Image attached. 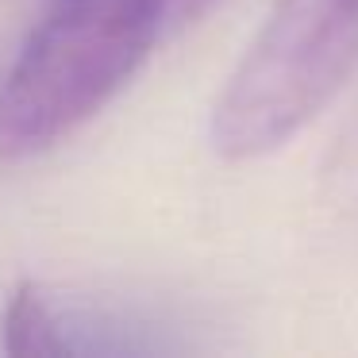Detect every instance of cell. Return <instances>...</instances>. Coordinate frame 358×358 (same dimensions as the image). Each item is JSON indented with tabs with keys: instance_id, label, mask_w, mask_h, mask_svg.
Returning <instances> with one entry per match:
<instances>
[{
	"instance_id": "obj_1",
	"label": "cell",
	"mask_w": 358,
	"mask_h": 358,
	"mask_svg": "<svg viewBox=\"0 0 358 358\" xmlns=\"http://www.w3.org/2000/svg\"><path fill=\"white\" fill-rule=\"evenodd\" d=\"M208 0H50L0 78V158L85 127Z\"/></svg>"
},
{
	"instance_id": "obj_2",
	"label": "cell",
	"mask_w": 358,
	"mask_h": 358,
	"mask_svg": "<svg viewBox=\"0 0 358 358\" xmlns=\"http://www.w3.org/2000/svg\"><path fill=\"white\" fill-rule=\"evenodd\" d=\"M358 73V0H273L212 112V147L262 158L312 124Z\"/></svg>"
},
{
	"instance_id": "obj_3",
	"label": "cell",
	"mask_w": 358,
	"mask_h": 358,
	"mask_svg": "<svg viewBox=\"0 0 358 358\" xmlns=\"http://www.w3.org/2000/svg\"><path fill=\"white\" fill-rule=\"evenodd\" d=\"M4 350L8 355H70L58 316L35 285H20L4 312Z\"/></svg>"
}]
</instances>
